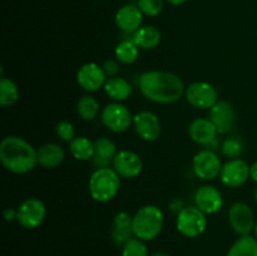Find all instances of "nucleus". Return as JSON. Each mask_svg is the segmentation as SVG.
Listing matches in <instances>:
<instances>
[{
  "instance_id": "1",
  "label": "nucleus",
  "mask_w": 257,
  "mask_h": 256,
  "mask_svg": "<svg viewBox=\"0 0 257 256\" xmlns=\"http://www.w3.org/2000/svg\"><path fill=\"white\" fill-rule=\"evenodd\" d=\"M138 87L146 99L158 104L178 102L186 92L185 84L178 75L163 70L142 73L138 78Z\"/></svg>"
},
{
  "instance_id": "2",
  "label": "nucleus",
  "mask_w": 257,
  "mask_h": 256,
  "mask_svg": "<svg viewBox=\"0 0 257 256\" xmlns=\"http://www.w3.org/2000/svg\"><path fill=\"white\" fill-rule=\"evenodd\" d=\"M0 161L12 173L24 175L38 165V152L23 137L7 136L0 142Z\"/></svg>"
},
{
  "instance_id": "3",
  "label": "nucleus",
  "mask_w": 257,
  "mask_h": 256,
  "mask_svg": "<svg viewBox=\"0 0 257 256\" xmlns=\"http://www.w3.org/2000/svg\"><path fill=\"white\" fill-rule=\"evenodd\" d=\"M163 212L155 205H146L138 208L133 215V236L142 241H152L157 237L163 228Z\"/></svg>"
},
{
  "instance_id": "4",
  "label": "nucleus",
  "mask_w": 257,
  "mask_h": 256,
  "mask_svg": "<svg viewBox=\"0 0 257 256\" xmlns=\"http://www.w3.org/2000/svg\"><path fill=\"white\" fill-rule=\"evenodd\" d=\"M120 188V176L114 168H97L90 175L89 193L90 197L100 203L112 201L118 195Z\"/></svg>"
},
{
  "instance_id": "5",
  "label": "nucleus",
  "mask_w": 257,
  "mask_h": 256,
  "mask_svg": "<svg viewBox=\"0 0 257 256\" xmlns=\"http://www.w3.org/2000/svg\"><path fill=\"white\" fill-rule=\"evenodd\" d=\"M207 227V217L196 206L183 207L176 217V228L182 236L195 238L202 235Z\"/></svg>"
},
{
  "instance_id": "6",
  "label": "nucleus",
  "mask_w": 257,
  "mask_h": 256,
  "mask_svg": "<svg viewBox=\"0 0 257 256\" xmlns=\"http://www.w3.org/2000/svg\"><path fill=\"white\" fill-rule=\"evenodd\" d=\"M47 215V208L39 198H27L17 208V221L28 230L40 226Z\"/></svg>"
},
{
  "instance_id": "7",
  "label": "nucleus",
  "mask_w": 257,
  "mask_h": 256,
  "mask_svg": "<svg viewBox=\"0 0 257 256\" xmlns=\"http://www.w3.org/2000/svg\"><path fill=\"white\" fill-rule=\"evenodd\" d=\"M102 122L112 132H125L131 125H133V115L125 105L114 102L103 108Z\"/></svg>"
},
{
  "instance_id": "8",
  "label": "nucleus",
  "mask_w": 257,
  "mask_h": 256,
  "mask_svg": "<svg viewBox=\"0 0 257 256\" xmlns=\"http://www.w3.org/2000/svg\"><path fill=\"white\" fill-rule=\"evenodd\" d=\"M186 99L198 109H211L218 102L216 88L207 82H195L186 88Z\"/></svg>"
},
{
  "instance_id": "9",
  "label": "nucleus",
  "mask_w": 257,
  "mask_h": 256,
  "mask_svg": "<svg viewBox=\"0 0 257 256\" xmlns=\"http://www.w3.org/2000/svg\"><path fill=\"white\" fill-rule=\"evenodd\" d=\"M228 222L240 236H247L255 230L256 220L253 211L247 203L236 202L228 211Z\"/></svg>"
},
{
  "instance_id": "10",
  "label": "nucleus",
  "mask_w": 257,
  "mask_h": 256,
  "mask_svg": "<svg viewBox=\"0 0 257 256\" xmlns=\"http://www.w3.org/2000/svg\"><path fill=\"white\" fill-rule=\"evenodd\" d=\"M192 168L198 178L210 181L220 176L222 165H221L220 157L213 151L203 150L196 153L193 157Z\"/></svg>"
},
{
  "instance_id": "11",
  "label": "nucleus",
  "mask_w": 257,
  "mask_h": 256,
  "mask_svg": "<svg viewBox=\"0 0 257 256\" xmlns=\"http://www.w3.org/2000/svg\"><path fill=\"white\" fill-rule=\"evenodd\" d=\"M250 177V166L241 158H231L222 166L220 173L221 182L226 187L230 188H236L245 185L246 181Z\"/></svg>"
},
{
  "instance_id": "12",
  "label": "nucleus",
  "mask_w": 257,
  "mask_h": 256,
  "mask_svg": "<svg viewBox=\"0 0 257 256\" xmlns=\"http://www.w3.org/2000/svg\"><path fill=\"white\" fill-rule=\"evenodd\" d=\"M77 82L87 92H97L104 87L107 82V74L104 73L103 67L97 63H87L78 70Z\"/></svg>"
},
{
  "instance_id": "13",
  "label": "nucleus",
  "mask_w": 257,
  "mask_h": 256,
  "mask_svg": "<svg viewBox=\"0 0 257 256\" xmlns=\"http://www.w3.org/2000/svg\"><path fill=\"white\" fill-rule=\"evenodd\" d=\"M113 168L120 177L135 178L142 172V158L132 151H119L113 160Z\"/></svg>"
},
{
  "instance_id": "14",
  "label": "nucleus",
  "mask_w": 257,
  "mask_h": 256,
  "mask_svg": "<svg viewBox=\"0 0 257 256\" xmlns=\"http://www.w3.org/2000/svg\"><path fill=\"white\" fill-rule=\"evenodd\" d=\"M195 205L206 215L217 213L223 206L222 193L213 186H201L195 193Z\"/></svg>"
},
{
  "instance_id": "15",
  "label": "nucleus",
  "mask_w": 257,
  "mask_h": 256,
  "mask_svg": "<svg viewBox=\"0 0 257 256\" xmlns=\"http://www.w3.org/2000/svg\"><path fill=\"white\" fill-rule=\"evenodd\" d=\"M133 127L136 133L143 141L152 142L161 136V123L157 115L152 112H140L133 115Z\"/></svg>"
},
{
  "instance_id": "16",
  "label": "nucleus",
  "mask_w": 257,
  "mask_h": 256,
  "mask_svg": "<svg viewBox=\"0 0 257 256\" xmlns=\"http://www.w3.org/2000/svg\"><path fill=\"white\" fill-rule=\"evenodd\" d=\"M210 119L218 133H228L235 128L236 112L233 105L226 100H218L210 109Z\"/></svg>"
},
{
  "instance_id": "17",
  "label": "nucleus",
  "mask_w": 257,
  "mask_h": 256,
  "mask_svg": "<svg viewBox=\"0 0 257 256\" xmlns=\"http://www.w3.org/2000/svg\"><path fill=\"white\" fill-rule=\"evenodd\" d=\"M217 133V128L211 122L210 118H196L188 127L191 140L202 146L211 145L216 140Z\"/></svg>"
},
{
  "instance_id": "18",
  "label": "nucleus",
  "mask_w": 257,
  "mask_h": 256,
  "mask_svg": "<svg viewBox=\"0 0 257 256\" xmlns=\"http://www.w3.org/2000/svg\"><path fill=\"white\" fill-rule=\"evenodd\" d=\"M143 14L137 5L127 4L119 8L115 14V24L125 33H135L142 27Z\"/></svg>"
},
{
  "instance_id": "19",
  "label": "nucleus",
  "mask_w": 257,
  "mask_h": 256,
  "mask_svg": "<svg viewBox=\"0 0 257 256\" xmlns=\"http://www.w3.org/2000/svg\"><path fill=\"white\" fill-rule=\"evenodd\" d=\"M132 220L133 216H131L128 212H124V211L118 212L114 216L110 236H112V240L115 245L123 246L130 238H132Z\"/></svg>"
},
{
  "instance_id": "20",
  "label": "nucleus",
  "mask_w": 257,
  "mask_h": 256,
  "mask_svg": "<svg viewBox=\"0 0 257 256\" xmlns=\"http://www.w3.org/2000/svg\"><path fill=\"white\" fill-rule=\"evenodd\" d=\"M117 153V146L110 138L99 137L94 142L93 162L98 168L109 167Z\"/></svg>"
},
{
  "instance_id": "21",
  "label": "nucleus",
  "mask_w": 257,
  "mask_h": 256,
  "mask_svg": "<svg viewBox=\"0 0 257 256\" xmlns=\"http://www.w3.org/2000/svg\"><path fill=\"white\" fill-rule=\"evenodd\" d=\"M38 165L45 168H55L62 165L65 158L64 150L58 143H45L37 150Z\"/></svg>"
},
{
  "instance_id": "22",
  "label": "nucleus",
  "mask_w": 257,
  "mask_h": 256,
  "mask_svg": "<svg viewBox=\"0 0 257 256\" xmlns=\"http://www.w3.org/2000/svg\"><path fill=\"white\" fill-rule=\"evenodd\" d=\"M132 40L141 49H155L161 43V32L153 25H145L133 33Z\"/></svg>"
},
{
  "instance_id": "23",
  "label": "nucleus",
  "mask_w": 257,
  "mask_h": 256,
  "mask_svg": "<svg viewBox=\"0 0 257 256\" xmlns=\"http://www.w3.org/2000/svg\"><path fill=\"white\" fill-rule=\"evenodd\" d=\"M104 92L110 99L114 102L122 103L127 100L132 94V87H131L130 82L125 80L124 78L113 77L105 82L104 84Z\"/></svg>"
},
{
  "instance_id": "24",
  "label": "nucleus",
  "mask_w": 257,
  "mask_h": 256,
  "mask_svg": "<svg viewBox=\"0 0 257 256\" xmlns=\"http://www.w3.org/2000/svg\"><path fill=\"white\" fill-rule=\"evenodd\" d=\"M69 151L75 160L88 161L94 156V142L88 137L79 136L69 142Z\"/></svg>"
},
{
  "instance_id": "25",
  "label": "nucleus",
  "mask_w": 257,
  "mask_h": 256,
  "mask_svg": "<svg viewBox=\"0 0 257 256\" xmlns=\"http://www.w3.org/2000/svg\"><path fill=\"white\" fill-rule=\"evenodd\" d=\"M226 256H257V238L251 235L241 236L231 246Z\"/></svg>"
},
{
  "instance_id": "26",
  "label": "nucleus",
  "mask_w": 257,
  "mask_h": 256,
  "mask_svg": "<svg viewBox=\"0 0 257 256\" xmlns=\"http://www.w3.org/2000/svg\"><path fill=\"white\" fill-rule=\"evenodd\" d=\"M99 109L100 107L98 100L90 95H84L78 100L77 112L83 120L90 122V120L95 119L97 115L99 114Z\"/></svg>"
},
{
  "instance_id": "27",
  "label": "nucleus",
  "mask_w": 257,
  "mask_h": 256,
  "mask_svg": "<svg viewBox=\"0 0 257 256\" xmlns=\"http://www.w3.org/2000/svg\"><path fill=\"white\" fill-rule=\"evenodd\" d=\"M19 99V89L17 84L9 78L0 79V104L3 107H12Z\"/></svg>"
},
{
  "instance_id": "28",
  "label": "nucleus",
  "mask_w": 257,
  "mask_h": 256,
  "mask_svg": "<svg viewBox=\"0 0 257 256\" xmlns=\"http://www.w3.org/2000/svg\"><path fill=\"white\" fill-rule=\"evenodd\" d=\"M138 49L140 48L133 43V40H122L119 44L115 47L114 54L115 58L122 64H132L138 58Z\"/></svg>"
},
{
  "instance_id": "29",
  "label": "nucleus",
  "mask_w": 257,
  "mask_h": 256,
  "mask_svg": "<svg viewBox=\"0 0 257 256\" xmlns=\"http://www.w3.org/2000/svg\"><path fill=\"white\" fill-rule=\"evenodd\" d=\"M122 256H148V248L145 241L132 237L122 246Z\"/></svg>"
},
{
  "instance_id": "30",
  "label": "nucleus",
  "mask_w": 257,
  "mask_h": 256,
  "mask_svg": "<svg viewBox=\"0 0 257 256\" xmlns=\"http://www.w3.org/2000/svg\"><path fill=\"white\" fill-rule=\"evenodd\" d=\"M222 153L228 158H238L243 152L242 141L238 140V137H231L223 141L222 143Z\"/></svg>"
},
{
  "instance_id": "31",
  "label": "nucleus",
  "mask_w": 257,
  "mask_h": 256,
  "mask_svg": "<svg viewBox=\"0 0 257 256\" xmlns=\"http://www.w3.org/2000/svg\"><path fill=\"white\" fill-rule=\"evenodd\" d=\"M137 7L143 15L157 17L163 10V0H138Z\"/></svg>"
},
{
  "instance_id": "32",
  "label": "nucleus",
  "mask_w": 257,
  "mask_h": 256,
  "mask_svg": "<svg viewBox=\"0 0 257 256\" xmlns=\"http://www.w3.org/2000/svg\"><path fill=\"white\" fill-rule=\"evenodd\" d=\"M55 132H57L58 137L65 142H72L75 138L74 125L68 120H60L55 127Z\"/></svg>"
},
{
  "instance_id": "33",
  "label": "nucleus",
  "mask_w": 257,
  "mask_h": 256,
  "mask_svg": "<svg viewBox=\"0 0 257 256\" xmlns=\"http://www.w3.org/2000/svg\"><path fill=\"white\" fill-rule=\"evenodd\" d=\"M103 69H104V73L107 74V77H115L119 72V63L118 60L114 59H108L105 60V63L103 64Z\"/></svg>"
},
{
  "instance_id": "34",
  "label": "nucleus",
  "mask_w": 257,
  "mask_h": 256,
  "mask_svg": "<svg viewBox=\"0 0 257 256\" xmlns=\"http://www.w3.org/2000/svg\"><path fill=\"white\" fill-rule=\"evenodd\" d=\"M4 218L7 222H12V221L17 220V210H13V208H5Z\"/></svg>"
},
{
  "instance_id": "35",
  "label": "nucleus",
  "mask_w": 257,
  "mask_h": 256,
  "mask_svg": "<svg viewBox=\"0 0 257 256\" xmlns=\"http://www.w3.org/2000/svg\"><path fill=\"white\" fill-rule=\"evenodd\" d=\"M250 175H251V178H252L255 182H257V161L250 166Z\"/></svg>"
},
{
  "instance_id": "36",
  "label": "nucleus",
  "mask_w": 257,
  "mask_h": 256,
  "mask_svg": "<svg viewBox=\"0 0 257 256\" xmlns=\"http://www.w3.org/2000/svg\"><path fill=\"white\" fill-rule=\"evenodd\" d=\"M166 2L170 3L171 5H182V4H185L187 0H166Z\"/></svg>"
},
{
  "instance_id": "37",
  "label": "nucleus",
  "mask_w": 257,
  "mask_h": 256,
  "mask_svg": "<svg viewBox=\"0 0 257 256\" xmlns=\"http://www.w3.org/2000/svg\"><path fill=\"white\" fill-rule=\"evenodd\" d=\"M151 256H170V255H167V253H165V252H155V253H152Z\"/></svg>"
},
{
  "instance_id": "38",
  "label": "nucleus",
  "mask_w": 257,
  "mask_h": 256,
  "mask_svg": "<svg viewBox=\"0 0 257 256\" xmlns=\"http://www.w3.org/2000/svg\"><path fill=\"white\" fill-rule=\"evenodd\" d=\"M253 232H255V237L257 238V221H256V226H255V230H253Z\"/></svg>"
},
{
  "instance_id": "39",
  "label": "nucleus",
  "mask_w": 257,
  "mask_h": 256,
  "mask_svg": "<svg viewBox=\"0 0 257 256\" xmlns=\"http://www.w3.org/2000/svg\"><path fill=\"white\" fill-rule=\"evenodd\" d=\"M255 198H256V202H257V188H256V191H255Z\"/></svg>"
}]
</instances>
